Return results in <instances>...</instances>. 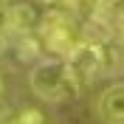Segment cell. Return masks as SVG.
<instances>
[{
  "label": "cell",
  "mask_w": 124,
  "mask_h": 124,
  "mask_svg": "<svg viewBox=\"0 0 124 124\" xmlns=\"http://www.w3.org/2000/svg\"><path fill=\"white\" fill-rule=\"evenodd\" d=\"M28 87L34 96L45 101H62L65 96H70V90H76V79L70 70L68 56H51L42 59L28 76Z\"/></svg>",
  "instance_id": "1"
},
{
  "label": "cell",
  "mask_w": 124,
  "mask_h": 124,
  "mask_svg": "<svg viewBox=\"0 0 124 124\" xmlns=\"http://www.w3.org/2000/svg\"><path fill=\"white\" fill-rule=\"evenodd\" d=\"M39 34H42V42H45L56 56H70L76 51V39H73V23L68 20L65 11L54 8V11H48L42 17V23H39Z\"/></svg>",
  "instance_id": "2"
},
{
  "label": "cell",
  "mask_w": 124,
  "mask_h": 124,
  "mask_svg": "<svg viewBox=\"0 0 124 124\" xmlns=\"http://www.w3.org/2000/svg\"><path fill=\"white\" fill-rule=\"evenodd\" d=\"M68 62H70V70H73L76 85H85V82H90L101 70V48L99 45H79L68 56Z\"/></svg>",
  "instance_id": "3"
},
{
  "label": "cell",
  "mask_w": 124,
  "mask_h": 124,
  "mask_svg": "<svg viewBox=\"0 0 124 124\" xmlns=\"http://www.w3.org/2000/svg\"><path fill=\"white\" fill-rule=\"evenodd\" d=\"M99 118L104 124H124V82L110 85L99 99Z\"/></svg>",
  "instance_id": "4"
},
{
  "label": "cell",
  "mask_w": 124,
  "mask_h": 124,
  "mask_svg": "<svg viewBox=\"0 0 124 124\" xmlns=\"http://www.w3.org/2000/svg\"><path fill=\"white\" fill-rule=\"evenodd\" d=\"M11 23H14V28L28 31V28L42 23V17L37 14V8L31 3H11Z\"/></svg>",
  "instance_id": "5"
},
{
  "label": "cell",
  "mask_w": 124,
  "mask_h": 124,
  "mask_svg": "<svg viewBox=\"0 0 124 124\" xmlns=\"http://www.w3.org/2000/svg\"><path fill=\"white\" fill-rule=\"evenodd\" d=\"M11 28H14V23H11V3L0 0V37H6Z\"/></svg>",
  "instance_id": "6"
},
{
  "label": "cell",
  "mask_w": 124,
  "mask_h": 124,
  "mask_svg": "<svg viewBox=\"0 0 124 124\" xmlns=\"http://www.w3.org/2000/svg\"><path fill=\"white\" fill-rule=\"evenodd\" d=\"M14 124H42V113L39 110H23L14 118Z\"/></svg>",
  "instance_id": "7"
},
{
  "label": "cell",
  "mask_w": 124,
  "mask_h": 124,
  "mask_svg": "<svg viewBox=\"0 0 124 124\" xmlns=\"http://www.w3.org/2000/svg\"><path fill=\"white\" fill-rule=\"evenodd\" d=\"M0 90H3V79H0Z\"/></svg>",
  "instance_id": "8"
},
{
  "label": "cell",
  "mask_w": 124,
  "mask_h": 124,
  "mask_svg": "<svg viewBox=\"0 0 124 124\" xmlns=\"http://www.w3.org/2000/svg\"><path fill=\"white\" fill-rule=\"evenodd\" d=\"M0 124H6V121H3V116H0Z\"/></svg>",
  "instance_id": "9"
},
{
  "label": "cell",
  "mask_w": 124,
  "mask_h": 124,
  "mask_svg": "<svg viewBox=\"0 0 124 124\" xmlns=\"http://www.w3.org/2000/svg\"><path fill=\"white\" fill-rule=\"evenodd\" d=\"M6 3H14V0H6Z\"/></svg>",
  "instance_id": "10"
}]
</instances>
